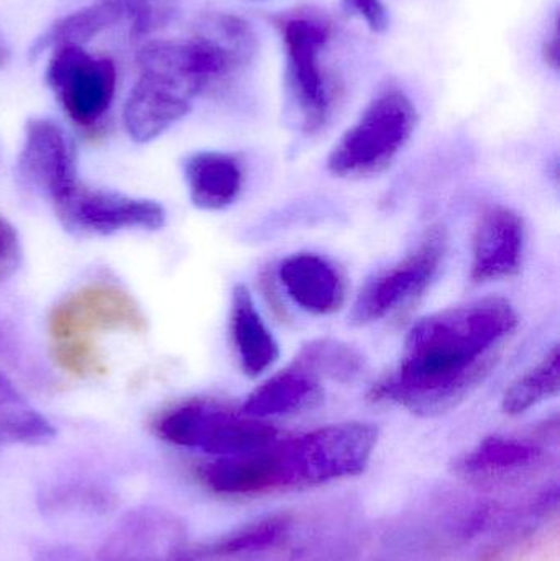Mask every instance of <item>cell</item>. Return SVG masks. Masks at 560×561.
Masks as SVG:
<instances>
[{"instance_id":"obj_1","label":"cell","mask_w":560,"mask_h":561,"mask_svg":"<svg viewBox=\"0 0 560 561\" xmlns=\"http://www.w3.org/2000/svg\"><path fill=\"white\" fill-rule=\"evenodd\" d=\"M518 313L503 297H483L418 320L393 375L372 388L374 402L436 417L466 401L495 369L500 343L515 332Z\"/></svg>"},{"instance_id":"obj_2","label":"cell","mask_w":560,"mask_h":561,"mask_svg":"<svg viewBox=\"0 0 560 561\" xmlns=\"http://www.w3.org/2000/svg\"><path fill=\"white\" fill-rule=\"evenodd\" d=\"M285 49L286 117L299 134H319L338 105V82L325 62L334 23L322 10L302 7L273 16Z\"/></svg>"},{"instance_id":"obj_3","label":"cell","mask_w":560,"mask_h":561,"mask_svg":"<svg viewBox=\"0 0 560 561\" xmlns=\"http://www.w3.org/2000/svg\"><path fill=\"white\" fill-rule=\"evenodd\" d=\"M378 444V427L368 422L325 425L275 444L278 488L319 486L367 470Z\"/></svg>"},{"instance_id":"obj_4","label":"cell","mask_w":560,"mask_h":561,"mask_svg":"<svg viewBox=\"0 0 560 561\" xmlns=\"http://www.w3.org/2000/svg\"><path fill=\"white\" fill-rule=\"evenodd\" d=\"M416 125L413 101L400 89H385L335 141L328 157L329 173L344 180L384 173L407 147Z\"/></svg>"},{"instance_id":"obj_5","label":"cell","mask_w":560,"mask_h":561,"mask_svg":"<svg viewBox=\"0 0 560 561\" xmlns=\"http://www.w3.org/2000/svg\"><path fill=\"white\" fill-rule=\"evenodd\" d=\"M155 432L164 444L210 458L252 454L279 440L268 422L213 401L176 405L158 419Z\"/></svg>"},{"instance_id":"obj_6","label":"cell","mask_w":560,"mask_h":561,"mask_svg":"<svg viewBox=\"0 0 560 561\" xmlns=\"http://www.w3.org/2000/svg\"><path fill=\"white\" fill-rule=\"evenodd\" d=\"M193 543L178 514L140 504L115 517L91 561H193Z\"/></svg>"},{"instance_id":"obj_7","label":"cell","mask_w":560,"mask_h":561,"mask_svg":"<svg viewBox=\"0 0 560 561\" xmlns=\"http://www.w3.org/2000/svg\"><path fill=\"white\" fill-rule=\"evenodd\" d=\"M46 82L75 124L92 127L111 111L117 89V68L107 56L91 55L84 46L52 49Z\"/></svg>"},{"instance_id":"obj_8","label":"cell","mask_w":560,"mask_h":561,"mask_svg":"<svg viewBox=\"0 0 560 561\" xmlns=\"http://www.w3.org/2000/svg\"><path fill=\"white\" fill-rule=\"evenodd\" d=\"M446 253V236L434 227L407 259L365 283L348 313L354 327L370 325L420 296L439 272Z\"/></svg>"},{"instance_id":"obj_9","label":"cell","mask_w":560,"mask_h":561,"mask_svg":"<svg viewBox=\"0 0 560 561\" xmlns=\"http://www.w3.org/2000/svg\"><path fill=\"white\" fill-rule=\"evenodd\" d=\"M53 209L62 227L76 236L108 237L127 230L157 232L167 226V210L158 201L92 190L82 183Z\"/></svg>"},{"instance_id":"obj_10","label":"cell","mask_w":560,"mask_h":561,"mask_svg":"<svg viewBox=\"0 0 560 561\" xmlns=\"http://www.w3.org/2000/svg\"><path fill=\"white\" fill-rule=\"evenodd\" d=\"M16 176L26 191L53 207L61 204L79 186L75 145L65 128L49 118H30Z\"/></svg>"},{"instance_id":"obj_11","label":"cell","mask_w":560,"mask_h":561,"mask_svg":"<svg viewBox=\"0 0 560 561\" xmlns=\"http://www.w3.org/2000/svg\"><path fill=\"white\" fill-rule=\"evenodd\" d=\"M145 317L128 294L114 287L92 286L62 300L49 319L58 343L76 342L99 330H144Z\"/></svg>"},{"instance_id":"obj_12","label":"cell","mask_w":560,"mask_h":561,"mask_svg":"<svg viewBox=\"0 0 560 561\" xmlns=\"http://www.w3.org/2000/svg\"><path fill=\"white\" fill-rule=\"evenodd\" d=\"M525 224L515 210L493 206L480 217L472 243L470 278L492 283L512 278L522 268Z\"/></svg>"},{"instance_id":"obj_13","label":"cell","mask_w":560,"mask_h":561,"mask_svg":"<svg viewBox=\"0 0 560 561\" xmlns=\"http://www.w3.org/2000/svg\"><path fill=\"white\" fill-rule=\"evenodd\" d=\"M193 95L167 78L140 72L125 102V130L137 144H150L183 121L193 108Z\"/></svg>"},{"instance_id":"obj_14","label":"cell","mask_w":560,"mask_h":561,"mask_svg":"<svg viewBox=\"0 0 560 561\" xmlns=\"http://www.w3.org/2000/svg\"><path fill=\"white\" fill-rule=\"evenodd\" d=\"M278 279L289 300L312 316H332L344 306V280L324 256L309 252L286 256Z\"/></svg>"},{"instance_id":"obj_15","label":"cell","mask_w":560,"mask_h":561,"mask_svg":"<svg viewBox=\"0 0 560 561\" xmlns=\"http://www.w3.org/2000/svg\"><path fill=\"white\" fill-rule=\"evenodd\" d=\"M191 203L206 213H220L239 201L243 191V168L233 154L204 150L183 161Z\"/></svg>"},{"instance_id":"obj_16","label":"cell","mask_w":560,"mask_h":561,"mask_svg":"<svg viewBox=\"0 0 560 561\" xmlns=\"http://www.w3.org/2000/svg\"><path fill=\"white\" fill-rule=\"evenodd\" d=\"M545 460V448L528 438L492 435L456 461V471L467 480L508 481L522 477Z\"/></svg>"},{"instance_id":"obj_17","label":"cell","mask_w":560,"mask_h":561,"mask_svg":"<svg viewBox=\"0 0 560 561\" xmlns=\"http://www.w3.org/2000/svg\"><path fill=\"white\" fill-rule=\"evenodd\" d=\"M322 398L324 388L321 378L295 362L253 389L240 411L250 417L266 421L315 409Z\"/></svg>"},{"instance_id":"obj_18","label":"cell","mask_w":560,"mask_h":561,"mask_svg":"<svg viewBox=\"0 0 560 561\" xmlns=\"http://www.w3.org/2000/svg\"><path fill=\"white\" fill-rule=\"evenodd\" d=\"M39 513L55 520H88L111 516L118 510V493L91 477L52 481L36 494Z\"/></svg>"},{"instance_id":"obj_19","label":"cell","mask_w":560,"mask_h":561,"mask_svg":"<svg viewBox=\"0 0 560 561\" xmlns=\"http://www.w3.org/2000/svg\"><path fill=\"white\" fill-rule=\"evenodd\" d=\"M230 336L240 368L249 378H259L278 362V342L243 284H237L230 297Z\"/></svg>"},{"instance_id":"obj_20","label":"cell","mask_w":560,"mask_h":561,"mask_svg":"<svg viewBox=\"0 0 560 561\" xmlns=\"http://www.w3.org/2000/svg\"><path fill=\"white\" fill-rule=\"evenodd\" d=\"M56 435L55 424L0 373V448L45 447Z\"/></svg>"},{"instance_id":"obj_21","label":"cell","mask_w":560,"mask_h":561,"mask_svg":"<svg viewBox=\"0 0 560 561\" xmlns=\"http://www.w3.org/2000/svg\"><path fill=\"white\" fill-rule=\"evenodd\" d=\"M293 519L288 514H273L243 524L210 542L193 543L194 561H210L273 549L292 533Z\"/></svg>"},{"instance_id":"obj_22","label":"cell","mask_w":560,"mask_h":561,"mask_svg":"<svg viewBox=\"0 0 560 561\" xmlns=\"http://www.w3.org/2000/svg\"><path fill=\"white\" fill-rule=\"evenodd\" d=\"M560 352L552 346L551 352L528 371L523 373L510 385L502 399V409L508 415H522L536 405L559 394Z\"/></svg>"},{"instance_id":"obj_23","label":"cell","mask_w":560,"mask_h":561,"mask_svg":"<svg viewBox=\"0 0 560 561\" xmlns=\"http://www.w3.org/2000/svg\"><path fill=\"white\" fill-rule=\"evenodd\" d=\"M296 362L311 369L319 378L325 376L341 382L357 378L364 366V359L354 348L335 340H316L309 343L301 350Z\"/></svg>"},{"instance_id":"obj_24","label":"cell","mask_w":560,"mask_h":561,"mask_svg":"<svg viewBox=\"0 0 560 561\" xmlns=\"http://www.w3.org/2000/svg\"><path fill=\"white\" fill-rule=\"evenodd\" d=\"M22 263V243L9 220L0 216V279L10 278Z\"/></svg>"},{"instance_id":"obj_25","label":"cell","mask_w":560,"mask_h":561,"mask_svg":"<svg viewBox=\"0 0 560 561\" xmlns=\"http://www.w3.org/2000/svg\"><path fill=\"white\" fill-rule=\"evenodd\" d=\"M342 7L345 12L358 16L374 33L387 32L390 26V16L381 0H342Z\"/></svg>"},{"instance_id":"obj_26","label":"cell","mask_w":560,"mask_h":561,"mask_svg":"<svg viewBox=\"0 0 560 561\" xmlns=\"http://www.w3.org/2000/svg\"><path fill=\"white\" fill-rule=\"evenodd\" d=\"M542 51H545L546 62H548L549 66H552V68L558 69L559 68L558 22L555 23V28H552V32H551V35H549V38L546 39L545 48H542Z\"/></svg>"},{"instance_id":"obj_27","label":"cell","mask_w":560,"mask_h":561,"mask_svg":"<svg viewBox=\"0 0 560 561\" xmlns=\"http://www.w3.org/2000/svg\"><path fill=\"white\" fill-rule=\"evenodd\" d=\"M9 46H7L5 39H3L2 35H0V68H3V66H5L7 62H9Z\"/></svg>"}]
</instances>
